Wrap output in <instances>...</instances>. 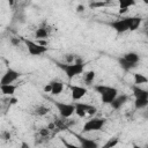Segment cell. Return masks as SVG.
Instances as JSON below:
<instances>
[{"mask_svg": "<svg viewBox=\"0 0 148 148\" xmlns=\"http://www.w3.org/2000/svg\"><path fill=\"white\" fill-rule=\"evenodd\" d=\"M141 17H136V16H130V17H124V18H119L116 21H112L110 23L111 28H113L117 32L123 34L127 30H136L139 28V25L141 24Z\"/></svg>", "mask_w": 148, "mask_h": 148, "instance_id": "1", "label": "cell"}, {"mask_svg": "<svg viewBox=\"0 0 148 148\" xmlns=\"http://www.w3.org/2000/svg\"><path fill=\"white\" fill-rule=\"evenodd\" d=\"M95 91L101 95V99L104 104H111V102L118 96V89L111 86L97 84L94 87Z\"/></svg>", "mask_w": 148, "mask_h": 148, "instance_id": "2", "label": "cell"}, {"mask_svg": "<svg viewBox=\"0 0 148 148\" xmlns=\"http://www.w3.org/2000/svg\"><path fill=\"white\" fill-rule=\"evenodd\" d=\"M57 66L65 72L68 80H72L73 77L77 76L79 74H82L84 71V64H66V62H57Z\"/></svg>", "mask_w": 148, "mask_h": 148, "instance_id": "3", "label": "cell"}, {"mask_svg": "<svg viewBox=\"0 0 148 148\" xmlns=\"http://www.w3.org/2000/svg\"><path fill=\"white\" fill-rule=\"evenodd\" d=\"M53 104L62 118H69L75 112L74 103H65V102H60V101H53Z\"/></svg>", "mask_w": 148, "mask_h": 148, "instance_id": "4", "label": "cell"}, {"mask_svg": "<svg viewBox=\"0 0 148 148\" xmlns=\"http://www.w3.org/2000/svg\"><path fill=\"white\" fill-rule=\"evenodd\" d=\"M74 105H75V113H76L80 118H83L86 114L94 116V114L97 112V108L94 106V105H91V104H88V103L75 102Z\"/></svg>", "mask_w": 148, "mask_h": 148, "instance_id": "5", "label": "cell"}, {"mask_svg": "<svg viewBox=\"0 0 148 148\" xmlns=\"http://www.w3.org/2000/svg\"><path fill=\"white\" fill-rule=\"evenodd\" d=\"M105 123H106V119L104 118H91L84 123L82 127V132L87 133V132H94V131L102 130Z\"/></svg>", "mask_w": 148, "mask_h": 148, "instance_id": "6", "label": "cell"}, {"mask_svg": "<svg viewBox=\"0 0 148 148\" xmlns=\"http://www.w3.org/2000/svg\"><path fill=\"white\" fill-rule=\"evenodd\" d=\"M22 40L25 44V47L28 49V52L31 56H40V54L47 52V50H49L47 46H42L37 42H34V40H30V39H27V38H23Z\"/></svg>", "mask_w": 148, "mask_h": 148, "instance_id": "7", "label": "cell"}, {"mask_svg": "<svg viewBox=\"0 0 148 148\" xmlns=\"http://www.w3.org/2000/svg\"><path fill=\"white\" fill-rule=\"evenodd\" d=\"M20 76H21V73L20 72H17V71H15L13 68H7V71L5 72V74L1 77L0 84H12Z\"/></svg>", "mask_w": 148, "mask_h": 148, "instance_id": "8", "label": "cell"}, {"mask_svg": "<svg viewBox=\"0 0 148 148\" xmlns=\"http://www.w3.org/2000/svg\"><path fill=\"white\" fill-rule=\"evenodd\" d=\"M69 89L72 92V98L73 101H79L81 99L83 96H86V94L88 92V89L86 87L82 86H76V84H69Z\"/></svg>", "mask_w": 148, "mask_h": 148, "instance_id": "9", "label": "cell"}, {"mask_svg": "<svg viewBox=\"0 0 148 148\" xmlns=\"http://www.w3.org/2000/svg\"><path fill=\"white\" fill-rule=\"evenodd\" d=\"M73 135L79 140L80 146L82 148H99L98 143L94 139H89V138H86V136H83L81 134H76V133H73Z\"/></svg>", "mask_w": 148, "mask_h": 148, "instance_id": "10", "label": "cell"}, {"mask_svg": "<svg viewBox=\"0 0 148 148\" xmlns=\"http://www.w3.org/2000/svg\"><path fill=\"white\" fill-rule=\"evenodd\" d=\"M128 101V96L126 95V94H120V95H118L112 102H111V108L113 109V110H119L120 108H123L125 104H126V102Z\"/></svg>", "mask_w": 148, "mask_h": 148, "instance_id": "11", "label": "cell"}, {"mask_svg": "<svg viewBox=\"0 0 148 148\" xmlns=\"http://www.w3.org/2000/svg\"><path fill=\"white\" fill-rule=\"evenodd\" d=\"M131 89H132V92H133V95H134L135 98H145V99H148V90L141 88L140 86H135V84H133L131 87Z\"/></svg>", "mask_w": 148, "mask_h": 148, "instance_id": "12", "label": "cell"}, {"mask_svg": "<svg viewBox=\"0 0 148 148\" xmlns=\"http://www.w3.org/2000/svg\"><path fill=\"white\" fill-rule=\"evenodd\" d=\"M50 84L52 86V91H51L52 95L57 96V95H60L62 92V90H64V83L60 80H57V79L56 80H52V81H50Z\"/></svg>", "mask_w": 148, "mask_h": 148, "instance_id": "13", "label": "cell"}, {"mask_svg": "<svg viewBox=\"0 0 148 148\" xmlns=\"http://www.w3.org/2000/svg\"><path fill=\"white\" fill-rule=\"evenodd\" d=\"M49 34H50L49 28H46V27H39L36 30V32H35V37L37 39H46L49 37Z\"/></svg>", "mask_w": 148, "mask_h": 148, "instance_id": "14", "label": "cell"}, {"mask_svg": "<svg viewBox=\"0 0 148 148\" xmlns=\"http://www.w3.org/2000/svg\"><path fill=\"white\" fill-rule=\"evenodd\" d=\"M123 58L126 59L127 61H130L131 64H134V65H136L139 62V60H140V56L138 53H135V52H127V53H125L123 56Z\"/></svg>", "mask_w": 148, "mask_h": 148, "instance_id": "15", "label": "cell"}, {"mask_svg": "<svg viewBox=\"0 0 148 148\" xmlns=\"http://www.w3.org/2000/svg\"><path fill=\"white\" fill-rule=\"evenodd\" d=\"M16 87L15 84H0V90L3 95H14Z\"/></svg>", "mask_w": 148, "mask_h": 148, "instance_id": "16", "label": "cell"}, {"mask_svg": "<svg viewBox=\"0 0 148 148\" xmlns=\"http://www.w3.org/2000/svg\"><path fill=\"white\" fill-rule=\"evenodd\" d=\"M118 62H119L120 67H121L124 71H131V69H133V68H135V67H136V65L131 64L130 61H127V60H126V59H124L123 57L118 59Z\"/></svg>", "mask_w": 148, "mask_h": 148, "instance_id": "17", "label": "cell"}, {"mask_svg": "<svg viewBox=\"0 0 148 148\" xmlns=\"http://www.w3.org/2000/svg\"><path fill=\"white\" fill-rule=\"evenodd\" d=\"M96 77V73L95 71H87V72H83V81L87 83V84H91L94 82Z\"/></svg>", "mask_w": 148, "mask_h": 148, "instance_id": "18", "label": "cell"}, {"mask_svg": "<svg viewBox=\"0 0 148 148\" xmlns=\"http://www.w3.org/2000/svg\"><path fill=\"white\" fill-rule=\"evenodd\" d=\"M133 77H134V84H135V86H140V84H143V83H148V77L145 76L143 74L134 73V74H133Z\"/></svg>", "mask_w": 148, "mask_h": 148, "instance_id": "19", "label": "cell"}, {"mask_svg": "<svg viewBox=\"0 0 148 148\" xmlns=\"http://www.w3.org/2000/svg\"><path fill=\"white\" fill-rule=\"evenodd\" d=\"M147 106H148V99H145V98H135L134 99V108L136 110L145 109Z\"/></svg>", "mask_w": 148, "mask_h": 148, "instance_id": "20", "label": "cell"}, {"mask_svg": "<svg viewBox=\"0 0 148 148\" xmlns=\"http://www.w3.org/2000/svg\"><path fill=\"white\" fill-rule=\"evenodd\" d=\"M49 111H50V109L47 108V106H44V105H39V106H37L36 109H35V111H34V113L36 114V116H45L46 113H49Z\"/></svg>", "mask_w": 148, "mask_h": 148, "instance_id": "21", "label": "cell"}, {"mask_svg": "<svg viewBox=\"0 0 148 148\" xmlns=\"http://www.w3.org/2000/svg\"><path fill=\"white\" fill-rule=\"evenodd\" d=\"M135 5V1L133 0H126V1H119V8L120 9H128L131 6H134Z\"/></svg>", "mask_w": 148, "mask_h": 148, "instance_id": "22", "label": "cell"}, {"mask_svg": "<svg viewBox=\"0 0 148 148\" xmlns=\"http://www.w3.org/2000/svg\"><path fill=\"white\" fill-rule=\"evenodd\" d=\"M117 143H118V138H111L102 146V148H113L114 146H117Z\"/></svg>", "mask_w": 148, "mask_h": 148, "instance_id": "23", "label": "cell"}, {"mask_svg": "<svg viewBox=\"0 0 148 148\" xmlns=\"http://www.w3.org/2000/svg\"><path fill=\"white\" fill-rule=\"evenodd\" d=\"M60 141H61V143L65 146V148H82L81 146H76V145H74V143L68 142V141L65 140L64 138H60Z\"/></svg>", "mask_w": 148, "mask_h": 148, "instance_id": "24", "label": "cell"}, {"mask_svg": "<svg viewBox=\"0 0 148 148\" xmlns=\"http://www.w3.org/2000/svg\"><path fill=\"white\" fill-rule=\"evenodd\" d=\"M75 58H76V56H75V54H72V53H67V54H65V57H64L66 64H73V62L75 61Z\"/></svg>", "mask_w": 148, "mask_h": 148, "instance_id": "25", "label": "cell"}, {"mask_svg": "<svg viewBox=\"0 0 148 148\" xmlns=\"http://www.w3.org/2000/svg\"><path fill=\"white\" fill-rule=\"evenodd\" d=\"M39 135L42 136V138H46V136H49V134H50V130L47 128V127H42V128H39Z\"/></svg>", "mask_w": 148, "mask_h": 148, "instance_id": "26", "label": "cell"}, {"mask_svg": "<svg viewBox=\"0 0 148 148\" xmlns=\"http://www.w3.org/2000/svg\"><path fill=\"white\" fill-rule=\"evenodd\" d=\"M89 6H90L91 8H96V7H104V6H106V2H104V1H101V2H91Z\"/></svg>", "mask_w": 148, "mask_h": 148, "instance_id": "27", "label": "cell"}, {"mask_svg": "<svg viewBox=\"0 0 148 148\" xmlns=\"http://www.w3.org/2000/svg\"><path fill=\"white\" fill-rule=\"evenodd\" d=\"M20 43H21V39H20L18 37H12V38H10V44H12L13 46H18Z\"/></svg>", "mask_w": 148, "mask_h": 148, "instance_id": "28", "label": "cell"}, {"mask_svg": "<svg viewBox=\"0 0 148 148\" xmlns=\"http://www.w3.org/2000/svg\"><path fill=\"white\" fill-rule=\"evenodd\" d=\"M1 136H2V139L6 140V141L10 140V138H12V135H10V133H9L8 131H3V132L1 133Z\"/></svg>", "mask_w": 148, "mask_h": 148, "instance_id": "29", "label": "cell"}, {"mask_svg": "<svg viewBox=\"0 0 148 148\" xmlns=\"http://www.w3.org/2000/svg\"><path fill=\"white\" fill-rule=\"evenodd\" d=\"M44 91H45V92H50V94H51V91H52V86L50 84V82L44 87Z\"/></svg>", "mask_w": 148, "mask_h": 148, "instance_id": "30", "label": "cell"}, {"mask_svg": "<svg viewBox=\"0 0 148 148\" xmlns=\"http://www.w3.org/2000/svg\"><path fill=\"white\" fill-rule=\"evenodd\" d=\"M84 10V6L83 5H79L77 7H76V12L77 13H81V12H83Z\"/></svg>", "mask_w": 148, "mask_h": 148, "instance_id": "31", "label": "cell"}, {"mask_svg": "<svg viewBox=\"0 0 148 148\" xmlns=\"http://www.w3.org/2000/svg\"><path fill=\"white\" fill-rule=\"evenodd\" d=\"M20 148H30V146H29V143H28V142L22 141V142H21V147H20Z\"/></svg>", "mask_w": 148, "mask_h": 148, "instance_id": "32", "label": "cell"}, {"mask_svg": "<svg viewBox=\"0 0 148 148\" xmlns=\"http://www.w3.org/2000/svg\"><path fill=\"white\" fill-rule=\"evenodd\" d=\"M16 103H17V98L13 97V98L9 99V105H10V104H16Z\"/></svg>", "mask_w": 148, "mask_h": 148, "instance_id": "33", "label": "cell"}, {"mask_svg": "<svg viewBox=\"0 0 148 148\" xmlns=\"http://www.w3.org/2000/svg\"><path fill=\"white\" fill-rule=\"evenodd\" d=\"M128 9H119V14H124V13H126Z\"/></svg>", "mask_w": 148, "mask_h": 148, "instance_id": "34", "label": "cell"}, {"mask_svg": "<svg viewBox=\"0 0 148 148\" xmlns=\"http://www.w3.org/2000/svg\"><path fill=\"white\" fill-rule=\"evenodd\" d=\"M143 117H145V118H148V110H147V111L143 113Z\"/></svg>", "mask_w": 148, "mask_h": 148, "instance_id": "35", "label": "cell"}, {"mask_svg": "<svg viewBox=\"0 0 148 148\" xmlns=\"http://www.w3.org/2000/svg\"><path fill=\"white\" fill-rule=\"evenodd\" d=\"M133 148H142V147H140V146H138V145H134Z\"/></svg>", "mask_w": 148, "mask_h": 148, "instance_id": "36", "label": "cell"}, {"mask_svg": "<svg viewBox=\"0 0 148 148\" xmlns=\"http://www.w3.org/2000/svg\"><path fill=\"white\" fill-rule=\"evenodd\" d=\"M145 148H148V145H147V146H146V147H145Z\"/></svg>", "mask_w": 148, "mask_h": 148, "instance_id": "37", "label": "cell"}, {"mask_svg": "<svg viewBox=\"0 0 148 148\" xmlns=\"http://www.w3.org/2000/svg\"><path fill=\"white\" fill-rule=\"evenodd\" d=\"M146 34H147V37H148V31H147V32H146Z\"/></svg>", "mask_w": 148, "mask_h": 148, "instance_id": "38", "label": "cell"}]
</instances>
